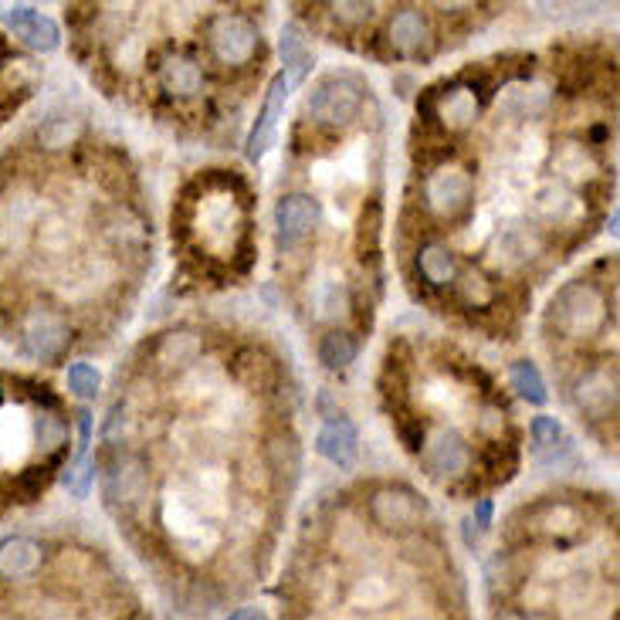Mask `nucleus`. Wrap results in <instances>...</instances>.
Here are the masks:
<instances>
[{"mask_svg":"<svg viewBox=\"0 0 620 620\" xmlns=\"http://www.w3.org/2000/svg\"><path fill=\"white\" fill-rule=\"evenodd\" d=\"M160 85L169 95H197L203 92V68L187 55H169L160 65Z\"/></svg>","mask_w":620,"mask_h":620,"instance_id":"6ab92c4d","label":"nucleus"},{"mask_svg":"<svg viewBox=\"0 0 620 620\" xmlns=\"http://www.w3.org/2000/svg\"><path fill=\"white\" fill-rule=\"evenodd\" d=\"M102 387V373L92 363H72L68 366V390L82 400H92Z\"/></svg>","mask_w":620,"mask_h":620,"instance_id":"bb28decb","label":"nucleus"},{"mask_svg":"<svg viewBox=\"0 0 620 620\" xmlns=\"http://www.w3.org/2000/svg\"><path fill=\"white\" fill-rule=\"evenodd\" d=\"M166 523H169V529H174V536L180 539V546H187V549H200V542H203V519L197 515V508L187 502V499H180V495H169V502H166Z\"/></svg>","mask_w":620,"mask_h":620,"instance_id":"aec40b11","label":"nucleus"},{"mask_svg":"<svg viewBox=\"0 0 620 620\" xmlns=\"http://www.w3.org/2000/svg\"><path fill=\"white\" fill-rule=\"evenodd\" d=\"M370 515H373L376 526H384L390 533H410V529L421 526V519L428 515V505H424V499L413 492V489L387 486L381 492H373Z\"/></svg>","mask_w":620,"mask_h":620,"instance_id":"0eeeda50","label":"nucleus"},{"mask_svg":"<svg viewBox=\"0 0 620 620\" xmlns=\"http://www.w3.org/2000/svg\"><path fill=\"white\" fill-rule=\"evenodd\" d=\"M207 48L221 65H251L261 55V34L258 27L241 14H218L207 24Z\"/></svg>","mask_w":620,"mask_h":620,"instance_id":"20e7f679","label":"nucleus"},{"mask_svg":"<svg viewBox=\"0 0 620 620\" xmlns=\"http://www.w3.org/2000/svg\"><path fill=\"white\" fill-rule=\"evenodd\" d=\"M360 347H356V336L347 332V329H329L323 339H319V363L326 370H347L353 360H356Z\"/></svg>","mask_w":620,"mask_h":620,"instance_id":"412c9836","label":"nucleus"},{"mask_svg":"<svg viewBox=\"0 0 620 620\" xmlns=\"http://www.w3.org/2000/svg\"><path fill=\"white\" fill-rule=\"evenodd\" d=\"M21 339L34 360L58 363L68 350V342H72V329H68L65 316L51 313V308H34L21 326Z\"/></svg>","mask_w":620,"mask_h":620,"instance_id":"423d86ee","label":"nucleus"},{"mask_svg":"<svg viewBox=\"0 0 620 620\" xmlns=\"http://www.w3.org/2000/svg\"><path fill=\"white\" fill-rule=\"evenodd\" d=\"M332 292H336V295H342V285H332ZM339 305H347V299H339ZM326 316H336V305H332V299L326 302Z\"/></svg>","mask_w":620,"mask_h":620,"instance_id":"2f4dec72","label":"nucleus"},{"mask_svg":"<svg viewBox=\"0 0 620 620\" xmlns=\"http://www.w3.org/2000/svg\"><path fill=\"white\" fill-rule=\"evenodd\" d=\"M316 452L336 465L339 471H350L356 468V458H360V434L353 428V421H347L342 413H336V418H329L319 434H316Z\"/></svg>","mask_w":620,"mask_h":620,"instance_id":"4468645a","label":"nucleus"},{"mask_svg":"<svg viewBox=\"0 0 620 620\" xmlns=\"http://www.w3.org/2000/svg\"><path fill=\"white\" fill-rule=\"evenodd\" d=\"M42 566V546L27 536H11L0 542V576L8 580H24L34 576Z\"/></svg>","mask_w":620,"mask_h":620,"instance_id":"f3484780","label":"nucleus"},{"mask_svg":"<svg viewBox=\"0 0 620 620\" xmlns=\"http://www.w3.org/2000/svg\"><path fill=\"white\" fill-rule=\"evenodd\" d=\"M292 95V85L289 79L279 72L271 82H268V92H265V102H261V113L248 132V143H245V153L251 163L265 160V153L274 147V136H279V122L285 119V102Z\"/></svg>","mask_w":620,"mask_h":620,"instance_id":"1a4fd4ad","label":"nucleus"},{"mask_svg":"<svg viewBox=\"0 0 620 620\" xmlns=\"http://www.w3.org/2000/svg\"><path fill=\"white\" fill-rule=\"evenodd\" d=\"M424 109L431 116V122H441V129L447 132H465L475 119H478V98L471 85H452L447 92L434 95L424 102Z\"/></svg>","mask_w":620,"mask_h":620,"instance_id":"f8f14e48","label":"nucleus"},{"mask_svg":"<svg viewBox=\"0 0 620 620\" xmlns=\"http://www.w3.org/2000/svg\"><path fill=\"white\" fill-rule=\"evenodd\" d=\"M384 38L397 58H428L434 48V27L421 8H400L390 17Z\"/></svg>","mask_w":620,"mask_h":620,"instance_id":"9d476101","label":"nucleus"},{"mask_svg":"<svg viewBox=\"0 0 620 620\" xmlns=\"http://www.w3.org/2000/svg\"><path fill=\"white\" fill-rule=\"evenodd\" d=\"M363 109V85L353 75H326L305 98V116L316 126H350Z\"/></svg>","mask_w":620,"mask_h":620,"instance_id":"f03ea898","label":"nucleus"},{"mask_svg":"<svg viewBox=\"0 0 620 620\" xmlns=\"http://www.w3.org/2000/svg\"><path fill=\"white\" fill-rule=\"evenodd\" d=\"M418 271L431 289H444L458 279V255L444 241H428L418 251Z\"/></svg>","mask_w":620,"mask_h":620,"instance_id":"a211bd4d","label":"nucleus"},{"mask_svg":"<svg viewBox=\"0 0 620 620\" xmlns=\"http://www.w3.org/2000/svg\"><path fill=\"white\" fill-rule=\"evenodd\" d=\"M227 620H268V613L258 610V607H241V610H234Z\"/></svg>","mask_w":620,"mask_h":620,"instance_id":"7c9ffc66","label":"nucleus"},{"mask_svg":"<svg viewBox=\"0 0 620 620\" xmlns=\"http://www.w3.org/2000/svg\"><path fill=\"white\" fill-rule=\"evenodd\" d=\"M475 200V177L461 163H441L424 180V207L441 221H458Z\"/></svg>","mask_w":620,"mask_h":620,"instance_id":"7ed1b4c3","label":"nucleus"},{"mask_svg":"<svg viewBox=\"0 0 620 620\" xmlns=\"http://www.w3.org/2000/svg\"><path fill=\"white\" fill-rule=\"evenodd\" d=\"M79 136V119H72V116H51L42 129H38V140H42V147H48V150H61V147H68Z\"/></svg>","mask_w":620,"mask_h":620,"instance_id":"a878e982","label":"nucleus"},{"mask_svg":"<svg viewBox=\"0 0 620 620\" xmlns=\"http://www.w3.org/2000/svg\"><path fill=\"white\" fill-rule=\"evenodd\" d=\"M200 353V339L194 332H166L156 347V360L163 366H187Z\"/></svg>","mask_w":620,"mask_h":620,"instance_id":"5701e85b","label":"nucleus"},{"mask_svg":"<svg viewBox=\"0 0 620 620\" xmlns=\"http://www.w3.org/2000/svg\"><path fill=\"white\" fill-rule=\"evenodd\" d=\"M92 481H95V465L89 458H75V465L65 468V489L75 499H89Z\"/></svg>","mask_w":620,"mask_h":620,"instance_id":"cd10ccee","label":"nucleus"},{"mask_svg":"<svg viewBox=\"0 0 620 620\" xmlns=\"http://www.w3.org/2000/svg\"><path fill=\"white\" fill-rule=\"evenodd\" d=\"M279 55H282V75L289 79V85H302L308 79V72H313V48H308V38L305 31L299 24H285L282 27V38H279Z\"/></svg>","mask_w":620,"mask_h":620,"instance_id":"dca6fc26","label":"nucleus"},{"mask_svg":"<svg viewBox=\"0 0 620 620\" xmlns=\"http://www.w3.org/2000/svg\"><path fill=\"white\" fill-rule=\"evenodd\" d=\"M424 468L437 486H455L471 471V447L458 431H437L424 444Z\"/></svg>","mask_w":620,"mask_h":620,"instance_id":"6e6552de","label":"nucleus"},{"mask_svg":"<svg viewBox=\"0 0 620 620\" xmlns=\"http://www.w3.org/2000/svg\"><path fill=\"white\" fill-rule=\"evenodd\" d=\"M150 489V471L143 465V458L136 455H122L109 465L106 471V495L113 502H140Z\"/></svg>","mask_w":620,"mask_h":620,"instance_id":"2eb2a0df","label":"nucleus"},{"mask_svg":"<svg viewBox=\"0 0 620 620\" xmlns=\"http://www.w3.org/2000/svg\"><path fill=\"white\" fill-rule=\"evenodd\" d=\"M373 4H363V0H342V4H329V14L336 24L342 27H363L373 17Z\"/></svg>","mask_w":620,"mask_h":620,"instance_id":"c85d7f7f","label":"nucleus"},{"mask_svg":"<svg viewBox=\"0 0 620 620\" xmlns=\"http://www.w3.org/2000/svg\"><path fill=\"white\" fill-rule=\"evenodd\" d=\"M604 323L607 302L604 292L590 282H570L549 302V326L563 339H590L604 329Z\"/></svg>","mask_w":620,"mask_h":620,"instance_id":"f257e3e1","label":"nucleus"},{"mask_svg":"<svg viewBox=\"0 0 620 620\" xmlns=\"http://www.w3.org/2000/svg\"><path fill=\"white\" fill-rule=\"evenodd\" d=\"M455 289H458V299H461L468 308H486V305L495 302V285H492L481 271H475V268H468V271L458 274Z\"/></svg>","mask_w":620,"mask_h":620,"instance_id":"393cba45","label":"nucleus"},{"mask_svg":"<svg viewBox=\"0 0 620 620\" xmlns=\"http://www.w3.org/2000/svg\"><path fill=\"white\" fill-rule=\"evenodd\" d=\"M0 400H4V397H0Z\"/></svg>","mask_w":620,"mask_h":620,"instance_id":"473e14b6","label":"nucleus"},{"mask_svg":"<svg viewBox=\"0 0 620 620\" xmlns=\"http://www.w3.org/2000/svg\"><path fill=\"white\" fill-rule=\"evenodd\" d=\"M492 512H495V508H492V499H481V502L475 505V526H478V529H489V526H492Z\"/></svg>","mask_w":620,"mask_h":620,"instance_id":"c756f323","label":"nucleus"},{"mask_svg":"<svg viewBox=\"0 0 620 620\" xmlns=\"http://www.w3.org/2000/svg\"><path fill=\"white\" fill-rule=\"evenodd\" d=\"M573 400L587 421H610L617 413V373H613V366H590L576 381Z\"/></svg>","mask_w":620,"mask_h":620,"instance_id":"9b49d317","label":"nucleus"},{"mask_svg":"<svg viewBox=\"0 0 620 620\" xmlns=\"http://www.w3.org/2000/svg\"><path fill=\"white\" fill-rule=\"evenodd\" d=\"M508 381H512V390L519 394L526 403H536L542 407L549 400V390H546V381H542V373L533 360H519V363H512L508 370Z\"/></svg>","mask_w":620,"mask_h":620,"instance_id":"4be33fe9","label":"nucleus"},{"mask_svg":"<svg viewBox=\"0 0 620 620\" xmlns=\"http://www.w3.org/2000/svg\"><path fill=\"white\" fill-rule=\"evenodd\" d=\"M533 444H536V455L539 458H557L563 447L570 444L563 424L557 418H546V413H539V418H533Z\"/></svg>","mask_w":620,"mask_h":620,"instance_id":"b1692460","label":"nucleus"},{"mask_svg":"<svg viewBox=\"0 0 620 620\" xmlns=\"http://www.w3.org/2000/svg\"><path fill=\"white\" fill-rule=\"evenodd\" d=\"M319 200H313L308 194H285L279 203H274V234H279V248L282 251H295L302 248L308 237L319 227Z\"/></svg>","mask_w":620,"mask_h":620,"instance_id":"39448f33","label":"nucleus"},{"mask_svg":"<svg viewBox=\"0 0 620 620\" xmlns=\"http://www.w3.org/2000/svg\"><path fill=\"white\" fill-rule=\"evenodd\" d=\"M4 21H8V27L17 34V38H21L27 48L42 51V55H48V51H55V48L61 45L58 24H55L48 14H42L38 8H31V4H14V8H8V11H4Z\"/></svg>","mask_w":620,"mask_h":620,"instance_id":"ddd939ff","label":"nucleus"}]
</instances>
